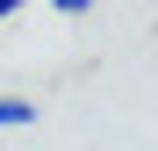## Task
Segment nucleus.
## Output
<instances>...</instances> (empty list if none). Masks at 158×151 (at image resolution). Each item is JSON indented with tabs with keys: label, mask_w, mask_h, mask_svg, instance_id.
Returning <instances> with one entry per match:
<instances>
[{
	"label": "nucleus",
	"mask_w": 158,
	"mask_h": 151,
	"mask_svg": "<svg viewBox=\"0 0 158 151\" xmlns=\"http://www.w3.org/2000/svg\"><path fill=\"white\" fill-rule=\"evenodd\" d=\"M36 115L43 108H36L29 94H0V130H36Z\"/></svg>",
	"instance_id": "nucleus-1"
},
{
	"label": "nucleus",
	"mask_w": 158,
	"mask_h": 151,
	"mask_svg": "<svg viewBox=\"0 0 158 151\" xmlns=\"http://www.w3.org/2000/svg\"><path fill=\"white\" fill-rule=\"evenodd\" d=\"M50 7H58V15H86L94 0H50Z\"/></svg>",
	"instance_id": "nucleus-2"
},
{
	"label": "nucleus",
	"mask_w": 158,
	"mask_h": 151,
	"mask_svg": "<svg viewBox=\"0 0 158 151\" xmlns=\"http://www.w3.org/2000/svg\"><path fill=\"white\" fill-rule=\"evenodd\" d=\"M22 7H29V0H0V22H7V15H22Z\"/></svg>",
	"instance_id": "nucleus-3"
}]
</instances>
